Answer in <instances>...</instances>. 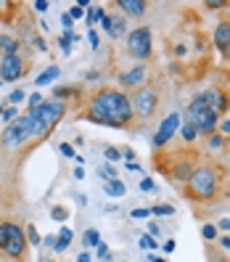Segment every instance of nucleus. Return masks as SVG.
<instances>
[{"instance_id":"1","label":"nucleus","mask_w":230,"mask_h":262,"mask_svg":"<svg viewBox=\"0 0 230 262\" xmlns=\"http://www.w3.org/2000/svg\"><path fill=\"white\" fill-rule=\"evenodd\" d=\"M90 122H98V125H109V127H127L135 119L132 114V103L127 98V93L114 88H103L90 98L87 103V114Z\"/></svg>"},{"instance_id":"2","label":"nucleus","mask_w":230,"mask_h":262,"mask_svg":"<svg viewBox=\"0 0 230 262\" xmlns=\"http://www.w3.org/2000/svg\"><path fill=\"white\" fill-rule=\"evenodd\" d=\"M66 114V103L61 98L42 101L40 106L29 109V119H32V138H45L51 133V127Z\"/></svg>"},{"instance_id":"3","label":"nucleus","mask_w":230,"mask_h":262,"mask_svg":"<svg viewBox=\"0 0 230 262\" xmlns=\"http://www.w3.org/2000/svg\"><path fill=\"white\" fill-rule=\"evenodd\" d=\"M220 191V175L217 169L209 167V164H201V167H193V175L188 180V193L196 199V202H209L214 199Z\"/></svg>"},{"instance_id":"4","label":"nucleus","mask_w":230,"mask_h":262,"mask_svg":"<svg viewBox=\"0 0 230 262\" xmlns=\"http://www.w3.org/2000/svg\"><path fill=\"white\" fill-rule=\"evenodd\" d=\"M27 233L16 223H0V252L11 259H24L27 254Z\"/></svg>"},{"instance_id":"5","label":"nucleus","mask_w":230,"mask_h":262,"mask_svg":"<svg viewBox=\"0 0 230 262\" xmlns=\"http://www.w3.org/2000/svg\"><path fill=\"white\" fill-rule=\"evenodd\" d=\"M132 103V114L141 117V119H151L159 109V93L153 88H137L135 96L130 98Z\"/></svg>"},{"instance_id":"6","label":"nucleus","mask_w":230,"mask_h":262,"mask_svg":"<svg viewBox=\"0 0 230 262\" xmlns=\"http://www.w3.org/2000/svg\"><path fill=\"white\" fill-rule=\"evenodd\" d=\"M151 48H153V37H151V27H137L127 35V51L130 56L135 58H148L151 56Z\"/></svg>"},{"instance_id":"7","label":"nucleus","mask_w":230,"mask_h":262,"mask_svg":"<svg viewBox=\"0 0 230 262\" xmlns=\"http://www.w3.org/2000/svg\"><path fill=\"white\" fill-rule=\"evenodd\" d=\"M29 138H32V119H29V114H27L16 122H11V125L6 127V133L0 135V143L3 146H21V143L29 141Z\"/></svg>"},{"instance_id":"8","label":"nucleus","mask_w":230,"mask_h":262,"mask_svg":"<svg viewBox=\"0 0 230 262\" xmlns=\"http://www.w3.org/2000/svg\"><path fill=\"white\" fill-rule=\"evenodd\" d=\"M191 106H196V109H209V112H225L227 109V96L222 93V90H201L198 96L191 98Z\"/></svg>"},{"instance_id":"9","label":"nucleus","mask_w":230,"mask_h":262,"mask_svg":"<svg viewBox=\"0 0 230 262\" xmlns=\"http://www.w3.org/2000/svg\"><path fill=\"white\" fill-rule=\"evenodd\" d=\"M177 127H180V114L164 117V119H162V125H159V130H156V135H153V146H156V148H164V146L175 138Z\"/></svg>"},{"instance_id":"10","label":"nucleus","mask_w":230,"mask_h":262,"mask_svg":"<svg viewBox=\"0 0 230 262\" xmlns=\"http://www.w3.org/2000/svg\"><path fill=\"white\" fill-rule=\"evenodd\" d=\"M24 61L19 53H11V56H3V61H0V80L3 82H13V80H19V77L24 74Z\"/></svg>"},{"instance_id":"11","label":"nucleus","mask_w":230,"mask_h":262,"mask_svg":"<svg viewBox=\"0 0 230 262\" xmlns=\"http://www.w3.org/2000/svg\"><path fill=\"white\" fill-rule=\"evenodd\" d=\"M214 45H217L225 56H230V21L217 24V29H214Z\"/></svg>"},{"instance_id":"12","label":"nucleus","mask_w":230,"mask_h":262,"mask_svg":"<svg viewBox=\"0 0 230 262\" xmlns=\"http://www.w3.org/2000/svg\"><path fill=\"white\" fill-rule=\"evenodd\" d=\"M170 175H172V180L186 183V186H188V180H191V175H193V164H191L188 159H180L175 167H170Z\"/></svg>"},{"instance_id":"13","label":"nucleus","mask_w":230,"mask_h":262,"mask_svg":"<svg viewBox=\"0 0 230 262\" xmlns=\"http://www.w3.org/2000/svg\"><path fill=\"white\" fill-rule=\"evenodd\" d=\"M117 6L125 11V16H132V19H141L143 13L148 11V6L143 3V0H119Z\"/></svg>"},{"instance_id":"14","label":"nucleus","mask_w":230,"mask_h":262,"mask_svg":"<svg viewBox=\"0 0 230 262\" xmlns=\"http://www.w3.org/2000/svg\"><path fill=\"white\" fill-rule=\"evenodd\" d=\"M119 80H122V85H125V88H143V80H146V67H135V69H130V72L122 74Z\"/></svg>"},{"instance_id":"15","label":"nucleus","mask_w":230,"mask_h":262,"mask_svg":"<svg viewBox=\"0 0 230 262\" xmlns=\"http://www.w3.org/2000/svg\"><path fill=\"white\" fill-rule=\"evenodd\" d=\"M103 191L106 193H109V196H125L127 193V186H125V183H122V180H106L103 183Z\"/></svg>"},{"instance_id":"16","label":"nucleus","mask_w":230,"mask_h":262,"mask_svg":"<svg viewBox=\"0 0 230 262\" xmlns=\"http://www.w3.org/2000/svg\"><path fill=\"white\" fill-rule=\"evenodd\" d=\"M69 244H72V230H69V228H61V233H58V238H56V244H53V249H56V252H66Z\"/></svg>"},{"instance_id":"17","label":"nucleus","mask_w":230,"mask_h":262,"mask_svg":"<svg viewBox=\"0 0 230 262\" xmlns=\"http://www.w3.org/2000/svg\"><path fill=\"white\" fill-rule=\"evenodd\" d=\"M61 72H58V67H48V69H45L40 77H37V80H35V85L37 88H42V85H48V82H53L56 80V77H58Z\"/></svg>"},{"instance_id":"18","label":"nucleus","mask_w":230,"mask_h":262,"mask_svg":"<svg viewBox=\"0 0 230 262\" xmlns=\"http://www.w3.org/2000/svg\"><path fill=\"white\" fill-rule=\"evenodd\" d=\"M125 29H127V21H125V16H111V29H109V35L111 37H119L122 32H125Z\"/></svg>"},{"instance_id":"19","label":"nucleus","mask_w":230,"mask_h":262,"mask_svg":"<svg viewBox=\"0 0 230 262\" xmlns=\"http://www.w3.org/2000/svg\"><path fill=\"white\" fill-rule=\"evenodd\" d=\"M0 48H3L6 56H11V53H16V51H19V42H16V40H11V37H6V35H0Z\"/></svg>"},{"instance_id":"20","label":"nucleus","mask_w":230,"mask_h":262,"mask_svg":"<svg viewBox=\"0 0 230 262\" xmlns=\"http://www.w3.org/2000/svg\"><path fill=\"white\" fill-rule=\"evenodd\" d=\"M180 133H182V141H186V143H193L196 138H198V130H196V127L191 125V122H186V125H182V130H180Z\"/></svg>"},{"instance_id":"21","label":"nucleus","mask_w":230,"mask_h":262,"mask_svg":"<svg viewBox=\"0 0 230 262\" xmlns=\"http://www.w3.org/2000/svg\"><path fill=\"white\" fill-rule=\"evenodd\" d=\"M24 233H27V244H29V246H40V236H37L35 225H27V228H24Z\"/></svg>"},{"instance_id":"22","label":"nucleus","mask_w":230,"mask_h":262,"mask_svg":"<svg viewBox=\"0 0 230 262\" xmlns=\"http://www.w3.org/2000/svg\"><path fill=\"white\" fill-rule=\"evenodd\" d=\"M103 16H106V13H103V8H98V6H90V11H87V21H90V24L101 21Z\"/></svg>"},{"instance_id":"23","label":"nucleus","mask_w":230,"mask_h":262,"mask_svg":"<svg viewBox=\"0 0 230 262\" xmlns=\"http://www.w3.org/2000/svg\"><path fill=\"white\" fill-rule=\"evenodd\" d=\"M101 244V236H98V230H85V246H98Z\"/></svg>"},{"instance_id":"24","label":"nucleus","mask_w":230,"mask_h":262,"mask_svg":"<svg viewBox=\"0 0 230 262\" xmlns=\"http://www.w3.org/2000/svg\"><path fill=\"white\" fill-rule=\"evenodd\" d=\"M103 157L109 159V162H119V159H122V151L114 148V146H106V148H103Z\"/></svg>"},{"instance_id":"25","label":"nucleus","mask_w":230,"mask_h":262,"mask_svg":"<svg viewBox=\"0 0 230 262\" xmlns=\"http://www.w3.org/2000/svg\"><path fill=\"white\" fill-rule=\"evenodd\" d=\"M72 40H74V32H72V29H66V35L58 40V45L64 48V53H69V48H72Z\"/></svg>"},{"instance_id":"26","label":"nucleus","mask_w":230,"mask_h":262,"mask_svg":"<svg viewBox=\"0 0 230 262\" xmlns=\"http://www.w3.org/2000/svg\"><path fill=\"white\" fill-rule=\"evenodd\" d=\"M141 249H146V252H151V249H156V241H153V236H141Z\"/></svg>"},{"instance_id":"27","label":"nucleus","mask_w":230,"mask_h":262,"mask_svg":"<svg viewBox=\"0 0 230 262\" xmlns=\"http://www.w3.org/2000/svg\"><path fill=\"white\" fill-rule=\"evenodd\" d=\"M201 236H204L206 241H214V238H217V228H214V225H204V228H201Z\"/></svg>"},{"instance_id":"28","label":"nucleus","mask_w":230,"mask_h":262,"mask_svg":"<svg viewBox=\"0 0 230 262\" xmlns=\"http://www.w3.org/2000/svg\"><path fill=\"white\" fill-rule=\"evenodd\" d=\"M51 217H53V220H66L69 212H66L64 207H53V209H51Z\"/></svg>"},{"instance_id":"29","label":"nucleus","mask_w":230,"mask_h":262,"mask_svg":"<svg viewBox=\"0 0 230 262\" xmlns=\"http://www.w3.org/2000/svg\"><path fill=\"white\" fill-rule=\"evenodd\" d=\"M151 212H153V214H162V217H164V214H175V207H167V204H162V207H153Z\"/></svg>"},{"instance_id":"30","label":"nucleus","mask_w":230,"mask_h":262,"mask_svg":"<svg viewBox=\"0 0 230 262\" xmlns=\"http://www.w3.org/2000/svg\"><path fill=\"white\" fill-rule=\"evenodd\" d=\"M222 143H225V141H222V135H212V138H209V148H214V151L222 148Z\"/></svg>"},{"instance_id":"31","label":"nucleus","mask_w":230,"mask_h":262,"mask_svg":"<svg viewBox=\"0 0 230 262\" xmlns=\"http://www.w3.org/2000/svg\"><path fill=\"white\" fill-rule=\"evenodd\" d=\"M98 172H101V178H109V180H114V167H111V164H103V167L98 169Z\"/></svg>"},{"instance_id":"32","label":"nucleus","mask_w":230,"mask_h":262,"mask_svg":"<svg viewBox=\"0 0 230 262\" xmlns=\"http://www.w3.org/2000/svg\"><path fill=\"white\" fill-rule=\"evenodd\" d=\"M24 96H27L24 90H13V93H11V103H21V101H24Z\"/></svg>"},{"instance_id":"33","label":"nucleus","mask_w":230,"mask_h":262,"mask_svg":"<svg viewBox=\"0 0 230 262\" xmlns=\"http://www.w3.org/2000/svg\"><path fill=\"white\" fill-rule=\"evenodd\" d=\"M69 16H72V21H74V19H82V16H85V11H82L80 6H74V8L69 11Z\"/></svg>"},{"instance_id":"34","label":"nucleus","mask_w":230,"mask_h":262,"mask_svg":"<svg viewBox=\"0 0 230 262\" xmlns=\"http://www.w3.org/2000/svg\"><path fill=\"white\" fill-rule=\"evenodd\" d=\"M151 214V209H132V217L135 220H143V217H148Z\"/></svg>"},{"instance_id":"35","label":"nucleus","mask_w":230,"mask_h":262,"mask_svg":"<svg viewBox=\"0 0 230 262\" xmlns=\"http://www.w3.org/2000/svg\"><path fill=\"white\" fill-rule=\"evenodd\" d=\"M98 257L101 259H109V246H106V244H98Z\"/></svg>"},{"instance_id":"36","label":"nucleus","mask_w":230,"mask_h":262,"mask_svg":"<svg viewBox=\"0 0 230 262\" xmlns=\"http://www.w3.org/2000/svg\"><path fill=\"white\" fill-rule=\"evenodd\" d=\"M13 117H16V109H13V106L11 109H3V119L6 122H13Z\"/></svg>"},{"instance_id":"37","label":"nucleus","mask_w":230,"mask_h":262,"mask_svg":"<svg viewBox=\"0 0 230 262\" xmlns=\"http://www.w3.org/2000/svg\"><path fill=\"white\" fill-rule=\"evenodd\" d=\"M141 188H143V191H153V188H156V183L146 178V180H141Z\"/></svg>"},{"instance_id":"38","label":"nucleus","mask_w":230,"mask_h":262,"mask_svg":"<svg viewBox=\"0 0 230 262\" xmlns=\"http://www.w3.org/2000/svg\"><path fill=\"white\" fill-rule=\"evenodd\" d=\"M61 154H64V157H72V159H74V148H72L69 143H61Z\"/></svg>"},{"instance_id":"39","label":"nucleus","mask_w":230,"mask_h":262,"mask_svg":"<svg viewBox=\"0 0 230 262\" xmlns=\"http://www.w3.org/2000/svg\"><path fill=\"white\" fill-rule=\"evenodd\" d=\"M225 6V0H209L206 3V8H222Z\"/></svg>"},{"instance_id":"40","label":"nucleus","mask_w":230,"mask_h":262,"mask_svg":"<svg viewBox=\"0 0 230 262\" xmlns=\"http://www.w3.org/2000/svg\"><path fill=\"white\" fill-rule=\"evenodd\" d=\"M101 27L109 32V29H111V16H103V19H101Z\"/></svg>"},{"instance_id":"41","label":"nucleus","mask_w":230,"mask_h":262,"mask_svg":"<svg viewBox=\"0 0 230 262\" xmlns=\"http://www.w3.org/2000/svg\"><path fill=\"white\" fill-rule=\"evenodd\" d=\"M164 252H167V254H172V252H175V241H172V238L164 244Z\"/></svg>"},{"instance_id":"42","label":"nucleus","mask_w":230,"mask_h":262,"mask_svg":"<svg viewBox=\"0 0 230 262\" xmlns=\"http://www.w3.org/2000/svg\"><path fill=\"white\" fill-rule=\"evenodd\" d=\"M122 157H125V159H135V151L132 148H122Z\"/></svg>"},{"instance_id":"43","label":"nucleus","mask_w":230,"mask_h":262,"mask_svg":"<svg viewBox=\"0 0 230 262\" xmlns=\"http://www.w3.org/2000/svg\"><path fill=\"white\" fill-rule=\"evenodd\" d=\"M220 130H222V133H225V135H227V133H230V119H222V125H220Z\"/></svg>"},{"instance_id":"44","label":"nucleus","mask_w":230,"mask_h":262,"mask_svg":"<svg viewBox=\"0 0 230 262\" xmlns=\"http://www.w3.org/2000/svg\"><path fill=\"white\" fill-rule=\"evenodd\" d=\"M35 8H37V11H48V3H45V0H37Z\"/></svg>"},{"instance_id":"45","label":"nucleus","mask_w":230,"mask_h":262,"mask_svg":"<svg viewBox=\"0 0 230 262\" xmlns=\"http://www.w3.org/2000/svg\"><path fill=\"white\" fill-rule=\"evenodd\" d=\"M35 45H37V48H40L42 53H45V48H48V45H45V40H42V37H37V40H35Z\"/></svg>"},{"instance_id":"46","label":"nucleus","mask_w":230,"mask_h":262,"mask_svg":"<svg viewBox=\"0 0 230 262\" xmlns=\"http://www.w3.org/2000/svg\"><path fill=\"white\" fill-rule=\"evenodd\" d=\"M61 24H64V27H72V16H69V13H64V16H61Z\"/></svg>"},{"instance_id":"47","label":"nucleus","mask_w":230,"mask_h":262,"mask_svg":"<svg viewBox=\"0 0 230 262\" xmlns=\"http://www.w3.org/2000/svg\"><path fill=\"white\" fill-rule=\"evenodd\" d=\"M148 230H151V236H156V233H159V225H156V223H151Z\"/></svg>"},{"instance_id":"48","label":"nucleus","mask_w":230,"mask_h":262,"mask_svg":"<svg viewBox=\"0 0 230 262\" xmlns=\"http://www.w3.org/2000/svg\"><path fill=\"white\" fill-rule=\"evenodd\" d=\"M90 45H93V48L98 45V35H96V32H90Z\"/></svg>"},{"instance_id":"49","label":"nucleus","mask_w":230,"mask_h":262,"mask_svg":"<svg viewBox=\"0 0 230 262\" xmlns=\"http://www.w3.org/2000/svg\"><path fill=\"white\" fill-rule=\"evenodd\" d=\"M77 262H90V254H85V252H82L80 257H77Z\"/></svg>"},{"instance_id":"50","label":"nucleus","mask_w":230,"mask_h":262,"mask_svg":"<svg viewBox=\"0 0 230 262\" xmlns=\"http://www.w3.org/2000/svg\"><path fill=\"white\" fill-rule=\"evenodd\" d=\"M220 244H222V246H225V249H227V252H230V236H225V238H222V241H220Z\"/></svg>"},{"instance_id":"51","label":"nucleus","mask_w":230,"mask_h":262,"mask_svg":"<svg viewBox=\"0 0 230 262\" xmlns=\"http://www.w3.org/2000/svg\"><path fill=\"white\" fill-rule=\"evenodd\" d=\"M220 228L222 230H230V220H220Z\"/></svg>"},{"instance_id":"52","label":"nucleus","mask_w":230,"mask_h":262,"mask_svg":"<svg viewBox=\"0 0 230 262\" xmlns=\"http://www.w3.org/2000/svg\"><path fill=\"white\" fill-rule=\"evenodd\" d=\"M153 262H167V259H159V257H153Z\"/></svg>"},{"instance_id":"53","label":"nucleus","mask_w":230,"mask_h":262,"mask_svg":"<svg viewBox=\"0 0 230 262\" xmlns=\"http://www.w3.org/2000/svg\"><path fill=\"white\" fill-rule=\"evenodd\" d=\"M0 119H3V106H0Z\"/></svg>"},{"instance_id":"54","label":"nucleus","mask_w":230,"mask_h":262,"mask_svg":"<svg viewBox=\"0 0 230 262\" xmlns=\"http://www.w3.org/2000/svg\"><path fill=\"white\" fill-rule=\"evenodd\" d=\"M0 85H3V80H0Z\"/></svg>"}]
</instances>
